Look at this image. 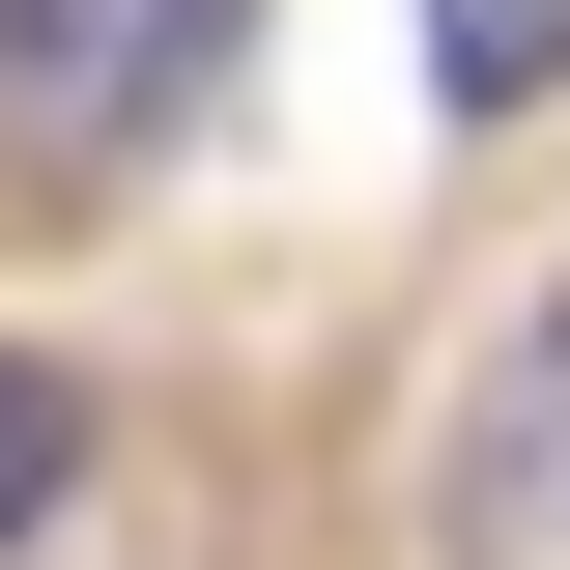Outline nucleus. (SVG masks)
<instances>
[{"label": "nucleus", "mask_w": 570, "mask_h": 570, "mask_svg": "<svg viewBox=\"0 0 570 570\" xmlns=\"http://www.w3.org/2000/svg\"><path fill=\"white\" fill-rule=\"evenodd\" d=\"M58 485H86V371L0 343V542H58Z\"/></svg>", "instance_id": "nucleus-4"}, {"label": "nucleus", "mask_w": 570, "mask_h": 570, "mask_svg": "<svg viewBox=\"0 0 570 570\" xmlns=\"http://www.w3.org/2000/svg\"><path fill=\"white\" fill-rule=\"evenodd\" d=\"M456 542H485V570H570V285L513 314L485 400H456Z\"/></svg>", "instance_id": "nucleus-2"}, {"label": "nucleus", "mask_w": 570, "mask_h": 570, "mask_svg": "<svg viewBox=\"0 0 570 570\" xmlns=\"http://www.w3.org/2000/svg\"><path fill=\"white\" fill-rule=\"evenodd\" d=\"M428 86H456V115H542L570 86V0H428Z\"/></svg>", "instance_id": "nucleus-3"}, {"label": "nucleus", "mask_w": 570, "mask_h": 570, "mask_svg": "<svg viewBox=\"0 0 570 570\" xmlns=\"http://www.w3.org/2000/svg\"><path fill=\"white\" fill-rule=\"evenodd\" d=\"M257 29V0H0V142H58V171H115V142L200 115V58Z\"/></svg>", "instance_id": "nucleus-1"}]
</instances>
